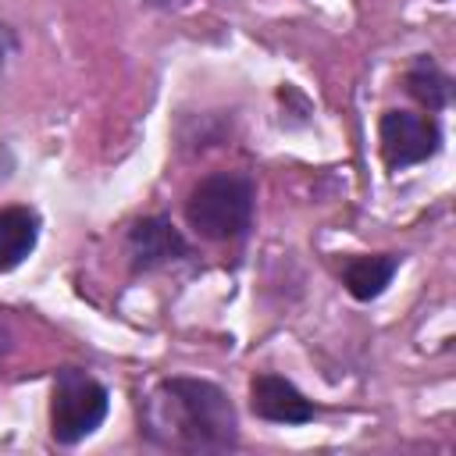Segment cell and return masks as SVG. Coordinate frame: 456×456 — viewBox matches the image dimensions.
I'll use <instances>...</instances> for the list:
<instances>
[{"label": "cell", "mask_w": 456, "mask_h": 456, "mask_svg": "<svg viewBox=\"0 0 456 456\" xmlns=\"http://www.w3.org/2000/svg\"><path fill=\"white\" fill-rule=\"evenodd\" d=\"M39 214L32 207H0V274L21 267L32 253H36V242H39Z\"/></svg>", "instance_id": "obj_8"}, {"label": "cell", "mask_w": 456, "mask_h": 456, "mask_svg": "<svg viewBox=\"0 0 456 456\" xmlns=\"http://www.w3.org/2000/svg\"><path fill=\"white\" fill-rule=\"evenodd\" d=\"M403 89L428 110V114H442L452 103V78L449 71L431 57V53H417L410 61V68L403 71Z\"/></svg>", "instance_id": "obj_9"}, {"label": "cell", "mask_w": 456, "mask_h": 456, "mask_svg": "<svg viewBox=\"0 0 456 456\" xmlns=\"http://www.w3.org/2000/svg\"><path fill=\"white\" fill-rule=\"evenodd\" d=\"M110 413V392L82 367H57L50 392V438L57 445L86 442Z\"/></svg>", "instance_id": "obj_3"}, {"label": "cell", "mask_w": 456, "mask_h": 456, "mask_svg": "<svg viewBox=\"0 0 456 456\" xmlns=\"http://www.w3.org/2000/svg\"><path fill=\"white\" fill-rule=\"evenodd\" d=\"M14 50H18V36H14V28L7 21H0V71L7 68V61L14 57Z\"/></svg>", "instance_id": "obj_10"}, {"label": "cell", "mask_w": 456, "mask_h": 456, "mask_svg": "<svg viewBox=\"0 0 456 456\" xmlns=\"http://www.w3.org/2000/svg\"><path fill=\"white\" fill-rule=\"evenodd\" d=\"M7 349H11V328H7V321L0 317V360L7 356Z\"/></svg>", "instance_id": "obj_12"}, {"label": "cell", "mask_w": 456, "mask_h": 456, "mask_svg": "<svg viewBox=\"0 0 456 456\" xmlns=\"http://www.w3.org/2000/svg\"><path fill=\"white\" fill-rule=\"evenodd\" d=\"M256 214V182L242 171L203 175L185 196V221L200 239L239 242L249 235Z\"/></svg>", "instance_id": "obj_2"}, {"label": "cell", "mask_w": 456, "mask_h": 456, "mask_svg": "<svg viewBox=\"0 0 456 456\" xmlns=\"http://www.w3.org/2000/svg\"><path fill=\"white\" fill-rule=\"evenodd\" d=\"M249 410L260 420L285 424V428L310 424L321 413V406L314 399H306L285 374H274V370H260L249 378Z\"/></svg>", "instance_id": "obj_6"}, {"label": "cell", "mask_w": 456, "mask_h": 456, "mask_svg": "<svg viewBox=\"0 0 456 456\" xmlns=\"http://www.w3.org/2000/svg\"><path fill=\"white\" fill-rule=\"evenodd\" d=\"M399 264H403L399 253H356V256H346L342 260L338 278H342L346 292L356 303H370V299H378L392 285Z\"/></svg>", "instance_id": "obj_7"}, {"label": "cell", "mask_w": 456, "mask_h": 456, "mask_svg": "<svg viewBox=\"0 0 456 456\" xmlns=\"http://www.w3.org/2000/svg\"><path fill=\"white\" fill-rule=\"evenodd\" d=\"M125 249H128V267L135 274H150L157 267L185 264V260L196 256L192 242L182 235V228L167 214H146V217H139L128 228V235H125Z\"/></svg>", "instance_id": "obj_5"}, {"label": "cell", "mask_w": 456, "mask_h": 456, "mask_svg": "<svg viewBox=\"0 0 456 456\" xmlns=\"http://www.w3.org/2000/svg\"><path fill=\"white\" fill-rule=\"evenodd\" d=\"M139 435L171 452H232L239 449V413L217 381L175 374L139 399Z\"/></svg>", "instance_id": "obj_1"}, {"label": "cell", "mask_w": 456, "mask_h": 456, "mask_svg": "<svg viewBox=\"0 0 456 456\" xmlns=\"http://www.w3.org/2000/svg\"><path fill=\"white\" fill-rule=\"evenodd\" d=\"M146 7H157V11H175V7H185L189 0H142Z\"/></svg>", "instance_id": "obj_11"}, {"label": "cell", "mask_w": 456, "mask_h": 456, "mask_svg": "<svg viewBox=\"0 0 456 456\" xmlns=\"http://www.w3.org/2000/svg\"><path fill=\"white\" fill-rule=\"evenodd\" d=\"M378 139H381V160L392 175L442 153V125L428 110L424 114L403 107L385 110L378 121Z\"/></svg>", "instance_id": "obj_4"}]
</instances>
